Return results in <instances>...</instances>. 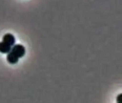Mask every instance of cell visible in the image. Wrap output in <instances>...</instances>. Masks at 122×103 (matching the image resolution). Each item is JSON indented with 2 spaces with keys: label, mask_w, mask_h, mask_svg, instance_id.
Returning <instances> with one entry per match:
<instances>
[{
  "label": "cell",
  "mask_w": 122,
  "mask_h": 103,
  "mask_svg": "<svg viewBox=\"0 0 122 103\" xmlns=\"http://www.w3.org/2000/svg\"><path fill=\"white\" fill-rule=\"evenodd\" d=\"M2 42H4L6 43H7L8 44H9L10 46H14L15 44V42H16V39H15V37L14 36L11 34V33H7V34H5L4 36H3V38H2Z\"/></svg>",
  "instance_id": "7a4b0ae2"
},
{
  "label": "cell",
  "mask_w": 122,
  "mask_h": 103,
  "mask_svg": "<svg viewBox=\"0 0 122 103\" xmlns=\"http://www.w3.org/2000/svg\"></svg>",
  "instance_id": "277c9868"
},
{
  "label": "cell",
  "mask_w": 122,
  "mask_h": 103,
  "mask_svg": "<svg viewBox=\"0 0 122 103\" xmlns=\"http://www.w3.org/2000/svg\"><path fill=\"white\" fill-rule=\"evenodd\" d=\"M25 53L26 49L22 44H14L6 55V61L11 65H15L18 62L20 58L24 56Z\"/></svg>",
  "instance_id": "6da1fadb"
},
{
  "label": "cell",
  "mask_w": 122,
  "mask_h": 103,
  "mask_svg": "<svg viewBox=\"0 0 122 103\" xmlns=\"http://www.w3.org/2000/svg\"><path fill=\"white\" fill-rule=\"evenodd\" d=\"M12 47L4 42H0V53L8 54L11 49Z\"/></svg>",
  "instance_id": "3957f363"
}]
</instances>
